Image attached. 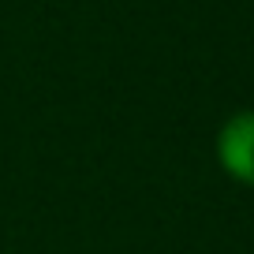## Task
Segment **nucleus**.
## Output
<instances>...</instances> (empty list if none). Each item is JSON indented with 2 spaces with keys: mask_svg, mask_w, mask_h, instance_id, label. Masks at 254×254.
<instances>
[{
  "mask_svg": "<svg viewBox=\"0 0 254 254\" xmlns=\"http://www.w3.org/2000/svg\"><path fill=\"white\" fill-rule=\"evenodd\" d=\"M217 157L232 180L254 187V112H236L217 135Z\"/></svg>",
  "mask_w": 254,
  "mask_h": 254,
  "instance_id": "1",
  "label": "nucleus"
}]
</instances>
